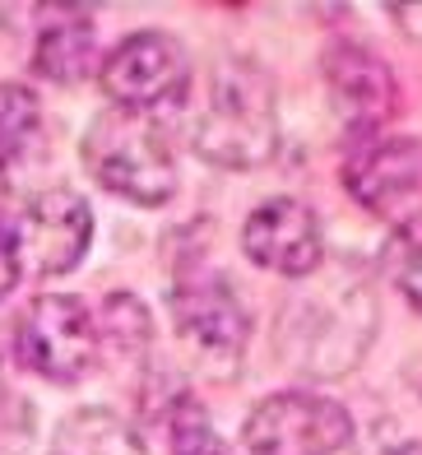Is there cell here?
I'll use <instances>...</instances> for the list:
<instances>
[{
  "instance_id": "6da1fadb",
  "label": "cell",
  "mask_w": 422,
  "mask_h": 455,
  "mask_svg": "<svg viewBox=\"0 0 422 455\" xmlns=\"http://www.w3.org/2000/svg\"><path fill=\"white\" fill-rule=\"evenodd\" d=\"M376 330L371 283L353 265L315 270L279 312V354L302 377L334 381L362 363Z\"/></svg>"
},
{
  "instance_id": "7a4b0ae2",
  "label": "cell",
  "mask_w": 422,
  "mask_h": 455,
  "mask_svg": "<svg viewBox=\"0 0 422 455\" xmlns=\"http://www.w3.org/2000/svg\"><path fill=\"white\" fill-rule=\"evenodd\" d=\"M200 158L214 168H260L279 149V112H274L269 75L246 56H223L204 75V93L191 121Z\"/></svg>"
},
{
  "instance_id": "3957f363",
  "label": "cell",
  "mask_w": 422,
  "mask_h": 455,
  "mask_svg": "<svg viewBox=\"0 0 422 455\" xmlns=\"http://www.w3.org/2000/svg\"><path fill=\"white\" fill-rule=\"evenodd\" d=\"M84 163L107 191L135 204H163L177 191L172 140L144 112H102L84 135Z\"/></svg>"
},
{
  "instance_id": "277c9868",
  "label": "cell",
  "mask_w": 422,
  "mask_h": 455,
  "mask_svg": "<svg viewBox=\"0 0 422 455\" xmlns=\"http://www.w3.org/2000/svg\"><path fill=\"white\" fill-rule=\"evenodd\" d=\"M353 437V419L311 390H279L251 409L242 442L251 455H339Z\"/></svg>"
},
{
  "instance_id": "5b68a950",
  "label": "cell",
  "mask_w": 422,
  "mask_h": 455,
  "mask_svg": "<svg viewBox=\"0 0 422 455\" xmlns=\"http://www.w3.org/2000/svg\"><path fill=\"white\" fill-rule=\"evenodd\" d=\"M19 363L47 381H79L102 354L98 321L79 298L47 293L37 298L14 325Z\"/></svg>"
},
{
  "instance_id": "8992f818",
  "label": "cell",
  "mask_w": 422,
  "mask_h": 455,
  "mask_svg": "<svg viewBox=\"0 0 422 455\" xmlns=\"http://www.w3.org/2000/svg\"><path fill=\"white\" fill-rule=\"evenodd\" d=\"M98 79H102V93L112 98V108L144 112V116H154L158 108H172V102H186V93H191L186 52L167 33H131L125 43L107 52Z\"/></svg>"
},
{
  "instance_id": "52a82bcc",
  "label": "cell",
  "mask_w": 422,
  "mask_h": 455,
  "mask_svg": "<svg viewBox=\"0 0 422 455\" xmlns=\"http://www.w3.org/2000/svg\"><path fill=\"white\" fill-rule=\"evenodd\" d=\"M172 321L204 363L223 367V377L242 363L251 316L223 275H181L172 288Z\"/></svg>"
},
{
  "instance_id": "ba28073f",
  "label": "cell",
  "mask_w": 422,
  "mask_h": 455,
  "mask_svg": "<svg viewBox=\"0 0 422 455\" xmlns=\"http://www.w3.org/2000/svg\"><path fill=\"white\" fill-rule=\"evenodd\" d=\"M348 196L376 219H399L422 200V144L409 135H367L353 140L344 158Z\"/></svg>"
},
{
  "instance_id": "9c48e42d",
  "label": "cell",
  "mask_w": 422,
  "mask_h": 455,
  "mask_svg": "<svg viewBox=\"0 0 422 455\" xmlns=\"http://www.w3.org/2000/svg\"><path fill=\"white\" fill-rule=\"evenodd\" d=\"M19 237V270L28 275H66L84 260L93 237V214L75 191H37L24 219L14 223Z\"/></svg>"
},
{
  "instance_id": "30bf717a",
  "label": "cell",
  "mask_w": 422,
  "mask_h": 455,
  "mask_svg": "<svg viewBox=\"0 0 422 455\" xmlns=\"http://www.w3.org/2000/svg\"><path fill=\"white\" fill-rule=\"evenodd\" d=\"M242 246L260 270H274L283 279H307L325 265L321 219H315L311 204L292 196H274L260 210H251L242 228Z\"/></svg>"
},
{
  "instance_id": "8fae6325",
  "label": "cell",
  "mask_w": 422,
  "mask_h": 455,
  "mask_svg": "<svg viewBox=\"0 0 422 455\" xmlns=\"http://www.w3.org/2000/svg\"><path fill=\"white\" fill-rule=\"evenodd\" d=\"M325 89H330V102L339 112V121L353 131V140L376 135L399 108L390 66L357 43H334L325 52Z\"/></svg>"
},
{
  "instance_id": "7c38bea8",
  "label": "cell",
  "mask_w": 422,
  "mask_h": 455,
  "mask_svg": "<svg viewBox=\"0 0 422 455\" xmlns=\"http://www.w3.org/2000/svg\"><path fill=\"white\" fill-rule=\"evenodd\" d=\"M98 60L93 43V19L89 14H60L52 28L37 33V52H33V70L56 79V84H75L79 75H89Z\"/></svg>"
},
{
  "instance_id": "4fadbf2b",
  "label": "cell",
  "mask_w": 422,
  "mask_h": 455,
  "mask_svg": "<svg viewBox=\"0 0 422 455\" xmlns=\"http://www.w3.org/2000/svg\"><path fill=\"white\" fill-rule=\"evenodd\" d=\"M47 455H149L144 437L112 409H79L56 427Z\"/></svg>"
},
{
  "instance_id": "5bb4252c",
  "label": "cell",
  "mask_w": 422,
  "mask_h": 455,
  "mask_svg": "<svg viewBox=\"0 0 422 455\" xmlns=\"http://www.w3.org/2000/svg\"><path fill=\"white\" fill-rule=\"evenodd\" d=\"M42 135V102L24 84H0V177L33 154Z\"/></svg>"
},
{
  "instance_id": "9a60e30c",
  "label": "cell",
  "mask_w": 422,
  "mask_h": 455,
  "mask_svg": "<svg viewBox=\"0 0 422 455\" xmlns=\"http://www.w3.org/2000/svg\"><path fill=\"white\" fill-rule=\"evenodd\" d=\"M386 275L413 312H422V214L394 223L386 242Z\"/></svg>"
},
{
  "instance_id": "2e32d148",
  "label": "cell",
  "mask_w": 422,
  "mask_h": 455,
  "mask_svg": "<svg viewBox=\"0 0 422 455\" xmlns=\"http://www.w3.org/2000/svg\"><path fill=\"white\" fill-rule=\"evenodd\" d=\"M93 321H98V344L125 348V354H139L149 344V312L131 293H112Z\"/></svg>"
},
{
  "instance_id": "e0dca14e",
  "label": "cell",
  "mask_w": 422,
  "mask_h": 455,
  "mask_svg": "<svg viewBox=\"0 0 422 455\" xmlns=\"http://www.w3.org/2000/svg\"><path fill=\"white\" fill-rule=\"evenodd\" d=\"M172 455H227V451H223V442L204 427V419L195 413V419L177 423V451Z\"/></svg>"
},
{
  "instance_id": "ac0fdd59",
  "label": "cell",
  "mask_w": 422,
  "mask_h": 455,
  "mask_svg": "<svg viewBox=\"0 0 422 455\" xmlns=\"http://www.w3.org/2000/svg\"><path fill=\"white\" fill-rule=\"evenodd\" d=\"M19 237H14V219L0 210V298L19 283Z\"/></svg>"
},
{
  "instance_id": "d6986e66",
  "label": "cell",
  "mask_w": 422,
  "mask_h": 455,
  "mask_svg": "<svg viewBox=\"0 0 422 455\" xmlns=\"http://www.w3.org/2000/svg\"><path fill=\"white\" fill-rule=\"evenodd\" d=\"M394 19H399V24H409L413 37H422V10H394Z\"/></svg>"
},
{
  "instance_id": "ffe728a7",
  "label": "cell",
  "mask_w": 422,
  "mask_h": 455,
  "mask_svg": "<svg viewBox=\"0 0 422 455\" xmlns=\"http://www.w3.org/2000/svg\"><path fill=\"white\" fill-rule=\"evenodd\" d=\"M386 455H422V442H404V446H390Z\"/></svg>"
}]
</instances>
